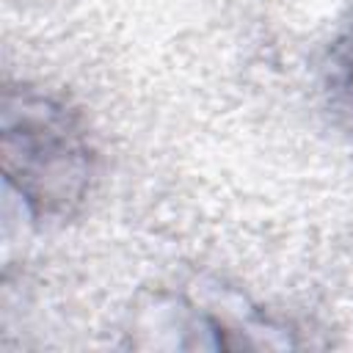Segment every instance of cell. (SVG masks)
Instances as JSON below:
<instances>
[{
  "mask_svg": "<svg viewBox=\"0 0 353 353\" xmlns=\"http://www.w3.org/2000/svg\"><path fill=\"white\" fill-rule=\"evenodd\" d=\"M317 94L331 127L353 143V11L336 25L320 52Z\"/></svg>",
  "mask_w": 353,
  "mask_h": 353,
  "instance_id": "obj_2",
  "label": "cell"
},
{
  "mask_svg": "<svg viewBox=\"0 0 353 353\" xmlns=\"http://www.w3.org/2000/svg\"><path fill=\"white\" fill-rule=\"evenodd\" d=\"M0 163L36 223H66L94 196L99 149L85 116L61 94L19 83L3 91Z\"/></svg>",
  "mask_w": 353,
  "mask_h": 353,
  "instance_id": "obj_1",
  "label": "cell"
}]
</instances>
